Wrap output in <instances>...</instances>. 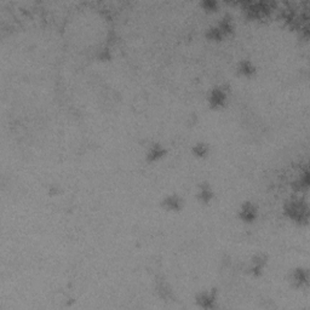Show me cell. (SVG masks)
Masks as SVG:
<instances>
[{"label": "cell", "mask_w": 310, "mask_h": 310, "mask_svg": "<svg viewBox=\"0 0 310 310\" xmlns=\"http://www.w3.org/2000/svg\"><path fill=\"white\" fill-rule=\"evenodd\" d=\"M285 215L297 223L308 222V204L302 199H291L285 204Z\"/></svg>", "instance_id": "obj_1"}, {"label": "cell", "mask_w": 310, "mask_h": 310, "mask_svg": "<svg viewBox=\"0 0 310 310\" xmlns=\"http://www.w3.org/2000/svg\"><path fill=\"white\" fill-rule=\"evenodd\" d=\"M234 25L231 22V18L223 17L216 26L211 27L207 32V36L210 40H222L223 38L228 36L233 33Z\"/></svg>", "instance_id": "obj_2"}, {"label": "cell", "mask_w": 310, "mask_h": 310, "mask_svg": "<svg viewBox=\"0 0 310 310\" xmlns=\"http://www.w3.org/2000/svg\"><path fill=\"white\" fill-rule=\"evenodd\" d=\"M217 302V294L213 290H204L197 296V304L202 309H213Z\"/></svg>", "instance_id": "obj_3"}, {"label": "cell", "mask_w": 310, "mask_h": 310, "mask_svg": "<svg viewBox=\"0 0 310 310\" xmlns=\"http://www.w3.org/2000/svg\"><path fill=\"white\" fill-rule=\"evenodd\" d=\"M239 217H240L241 221L246 223H252L258 216V210H257L256 205L254 202L249 201V202H244V204L240 206V210H239Z\"/></svg>", "instance_id": "obj_4"}, {"label": "cell", "mask_w": 310, "mask_h": 310, "mask_svg": "<svg viewBox=\"0 0 310 310\" xmlns=\"http://www.w3.org/2000/svg\"><path fill=\"white\" fill-rule=\"evenodd\" d=\"M290 282L292 283L294 287H303V286L308 285L309 282V273L308 270L304 268H297L291 272Z\"/></svg>", "instance_id": "obj_5"}, {"label": "cell", "mask_w": 310, "mask_h": 310, "mask_svg": "<svg viewBox=\"0 0 310 310\" xmlns=\"http://www.w3.org/2000/svg\"><path fill=\"white\" fill-rule=\"evenodd\" d=\"M208 101L212 108H221L225 106L226 102V93L223 88L215 87L208 93Z\"/></svg>", "instance_id": "obj_6"}, {"label": "cell", "mask_w": 310, "mask_h": 310, "mask_svg": "<svg viewBox=\"0 0 310 310\" xmlns=\"http://www.w3.org/2000/svg\"><path fill=\"white\" fill-rule=\"evenodd\" d=\"M161 206L165 210L172 211V212H177L183 206V200L181 199V197L177 194H169L164 197V200L161 201Z\"/></svg>", "instance_id": "obj_7"}, {"label": "cell", "mask_w": 310, "mask_h": 310, "mask_svg": "<svg viewBox=\"0 0 310 310\" xmlns=\"http://www.w3.org/2000/svg\"><path fill=\"white\" fill-rule=\"evenodd\" d=\"M265 264H267V258H265V256H263V254H257V256H254V258L251 259V262H250L249 272H251V274L254 275L260 274V273L263 272V269H264Z\"/></svg>", "instance_id": "obj_8"}, {"label": "cell", "mask_w": 310, "mask_h": 310, "mask_svg": "<svg viewBox=\"0 0 310 310\" xmlns=\"http://www.w3.org/2000/svg\"><path fill=\"white\" fill-rule=\"evenodd\" d=\"M197 199L202 202V204H208L211 200L213 199V190L210 187V184L202 183L197 190Z\"/></svg>", "instance_id": "obj_9"}, {"label": "cell", "mask_w": 310, "mask_h": 310, "mask_svg": "<svg viewBox=\"0 0 310 310\" xmlns=\"http://www.w3.org/2000/svg\"><path fill=\"white\" fill-rule=\"evenodd\" d=\"M238 72L239 74L242 75V77H254V73H256V67H254V64L252 63L251 61L244 59V61H241L240 63L238 64Z\"/></svg>", "instance_id": "obj_10"}, {"label": "cell", "mask_w": 310, "mask_h": 310, "mask_svg": "<svg viewBox=\"0 0 310 310\" xmlns=\"http://www.w3.org/2000/svg\"><path fill=\"white\" fill-rule=\"evenodd\" d=\"M165 153H166V150L163 145L158 144V143H154V144L150 145V148L148 149L147 159L149 161H156V160H159V159L163 158V156L165 155Z\"/></svg>", "instance_id": "obj_11"}, {"label": "cell", "mask_w": 310, "mask_h": 310, "mask_svg": "<svg viewBox=\"0 0 310 310\" xmlns=\"http://www.w3.org/2000/svg\"><path fill=\"white\" fill-rule=\"evenodd\" d=\"M193 153L197 156H206L208 153V145L205 142L197 143V144L193 147Z\"/></svg>", "instance_id": "obj_12"}, {"label": "cell", "mask_w": 310, "mask_h": 310, "mask_svg": "<svg viewBox=\"0 0 310 310\" xmlns=\"http://www.w3.org/2000/svg\"><path fill=\"white\" fill-rule=\"evenodd\" d=\"M202 6L207 7L208 10H213L216 6H217V4H216L215 1H205V2H202Z\"/></svg>", "instance_id": "obj_13"}]
</instances>
